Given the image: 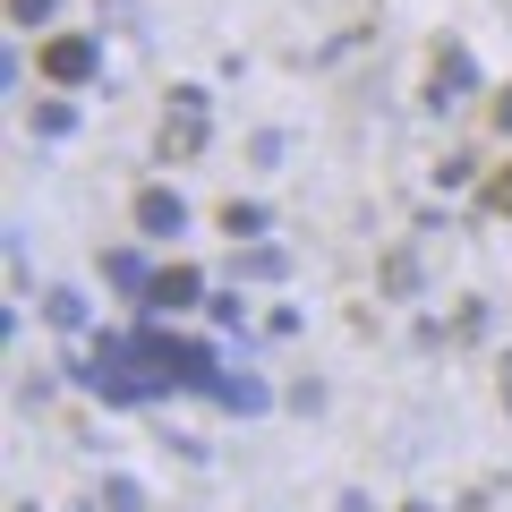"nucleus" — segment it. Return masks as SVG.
Segmentation results:
<instances>
[{
	"mask_svg": "<svg viewBox=\"0 0 512 512\" xmlns=\"http://www.w3.org/2000/svg\"><path fill=\"white\" fill-rule=\"evenodd\" d=\"M197 146H205V94L180 86L171 111H163V154H197Z\"/></svg>",
	"mask_w": 512,
	"mask_h": 512,
	"instance_id": "obj_1",
	"label": "nucleus"
},
{
	"mask_svg": "<svg viewBox=\"0 0 512 512\" xmlns=\"http://www.w3.org/2000/svg\"><path fill=\"white\" fill-rule=\"evenodd\" d=\"M94 60H103V52H94L86 35H60V43H43V77H52V86H86V77H94Z\"/></svg>",
	"mask_w": 512,
	"mask_h": 512,
	"instance_id": "obj_2",
	"label": "nucleus"
},
{
	"mask_svg": "<svg viewBox=\"0 0 512 512\" xmlns=\"http://www.w3.org/2000/svg\"><path fill=\"white\" fill-rule=\"evenodd\" d=\"M146 308H154V316H171V308H197V274H188V265H163V274L146 282Z\"/></svg>",
	"mask_w": 512,
	"mask_h": 512,
	"instance_id": "obj_3",
	"label": "nucleus"
},
{
	"mask_svg": "<svg viewBox=\"0 0 512 512\" xmlns=\"http://www.w3.org/2000/svg\"><path fill=\"white\" fill-rule=\"evenodd\" d=\"M180 222H188V205L171 197V188H146V197H137V231H146V239H171Z\"/></svg>",
	"mask_w": 512,
	"mask_h": 512,
	"instance_id": "obj_4",
	"label": "nucleus"
},
{
	"mask_svg": "<svg viewBox=\"0 0 512 512\" xmlns=\"http://www.w3.org/2000/svg\"><path fill=\"white\" fill-rule=\"evenodd\" d=\"M214 402H222V410H265L274 393H265L256 376H214Z\"/></svg>",
	"mask_w": 512,
	"mask_h": 512,
	"instance_id": "obj_5",
	"label": "nucleus"
},
{
	"mask_svg": "<svg viewBox=\"0 0 512 512\" xmlns=\"http://www.w3.org/2000/svg\"><path fill=\"white\" fill-rule=\"evenodd\" d=\"M461 86H470V52L444 43V60H436V103H444V94H461Z\"/></svg>",
	"mask_w": 512,
	"mask_h": 512,
	"instance_id": "obj_6",
	"label": "nucleus"
},
{
	"mask_svg": "<svg viewBox=\"0 0 512 512\" xmlns=\"http://www.w3.org/2000/svg\"><path fill=\"white\" fill-rule=\"evenodd\" d=\"M222 231H231V239H256V231H265V205H222Z\"/></svg>",
	"mask_w": 512,
	"mask_h": 512,
	"instance_id": "obj_7",
	"label": "nucleus"
},
{
	"mask_svg": "<svg viewBox=\"0 0 512 512\" xmlns=\"http://www.w3.org/2000/svg\"><path fill=\"white\" fill-rule=\"evenodd\" d=\"M111 282H120V291H137V299H146V282H154V274H146V256H128V248H120V256H111Z\"/></svg>",
	"mask_w": 512,
	"mask_h": 512,
	"instance_id": "obj_8",
	"label": "nucleus"
},
{
	"mask_svg": "<svg viewBox=\"0 0 512 512\" xmlns=\"http://www.w3.org/2000/svg\"><path fill=\"white\" fill-rule=\"evenodd\" d=\"M43 316H52V325H86V299H77V291H52V299H43Z\"/></svg>",
	"mask_w": 512,
	"mask_h": 512,
	"instance_id": "obj_9",
	"label": "nucleus"
},
{
	"mask_svg": "<svg viewBox=\"0 0 512 512\" xmlns=\"http://www.w3.org/2000/svg\"><path fill=\"white\" fill-rule=\"evenodd\" d=\"M35 128H43V137H69L77 111H69V103H35Z\"/></svg>",
	"mask_w": 512,
	"mask_h": 512,
	"instance_id": "obj_10",
	"label": "nucleus"
},
{
	"mask_svg": "<svg viewBox=\"0 0 512 512\" xmlns=\"http://www.w3.org/2000/svg\"><path fill=\"white\" fill-rule=\"evenodd\" d=\"M103 504H111V512H146V495H137V478H111Z\"/></svg>",
	"mask_w": 512,
	"mask_h": 512,
	"instance_id": "obj_11",
	"label": "nucleus"
},
{
	"mask_svg": "<svg viewBox=\"0 0 512 512\" xmlns=\"http://www.w3.org/2000/svg\"><path fill=\"white\" fill-rule=\"evenodd\" d=\"M487 214H512V171H495V180H487Z\"/></svg>",
	"mask_w": 512,
	"mask_h": 512,
	"instance_id": "obj_12",
	"label": "nucleus"
},
{
	"mask_svg": "<svg viewBox=\"0 0 512 512\" xmlns=\"http://www.w3.org/2000/svg\"><path fill=\"white\" fill-rule=\"evenodd\" d=\"M9 18H18V26H43V18H52V0H9Z\"/></svg>",
	"mask_w": 512,
	"mask_h": 512,
	"instance_id": "obj_13",
	"label": "nucleus"
},
{
	"mask_svg": "<svg viewBox=\"0 0 512 512\" xmlns=\"http://www.w3.org/2000/svg\"><path fill=\"white\" fill-rule=\"evenodd\" d=\"M495 120H504V137H512V94H504V103H495Z\"/></svg>",
	"mask_w": 512,
	"mask_h": 512,
	"instance_id": "obj_14",
	"label": "nucleus"
}]
</instances>
